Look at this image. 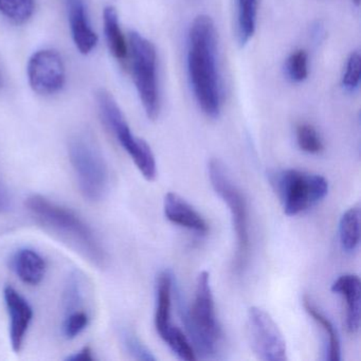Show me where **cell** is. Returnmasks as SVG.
<instances>
[{
  "label": "cell",
  "instance_id": "obj_1",
  "mask_svg": "<svg viewBox=\"0 0 361 361\" xmlns=\"http://www.w3.org/2000/svg\"><path fill=\"white\" fill-rule=\"evenodd\" d=\"M217 33L210 16H198L192 23L188 41V73L198 106L207 117L216 119L221 109V85L217 60Z\"/></svg>",
  "mask_w": 361,
  "mask_h": 361
},
{
  "label": "cell",
  "instance_id": "obj_2",
  "mask_svg": "<svg viewBox=\"0 0 361 361\" xmlns=\"http://www.w3.org/2000/svg\"><path fill=\"white\" fill-rule=\"evenodd\" d=\"M29 212L44 227L71 243L88 261L99 268H104L107 255L92 228L71 209L60 206L42 195L27 198Z\"/></svg>",
  "mask_w": 361,
  "mask_h": 361
},
{
  "label": "cell",
  "instance_id": "obj_3",
  "mask_svg": "<svg viewBox=\"0 0 361 361\" xmlns=\"http://www.w3.org/2000/svg\"><path fill=\"white\" fill-rule=\"evenodd\" d=\"M177 301L181 321L195 354H200L202 358H212L219 350L223 331L217 320L209 272L202 271L197 276L192 306L185 305L179 291Z\"/></svg>",
  "mask_w": 361,
  "mask_h": 361
},
{
  "label": "cell",
  "instance_id": "obj_4",
  "mask_svg": "<svg viewBox=\"0 0 361 361\" xmlns=\"http://www.w3.org/2000/svg\"><path fill=\"white\" fill-rule=\"evenodd\" d=\"M68 154L84 197L90 202L102 200L109 189V169L92 136L85 133L73 136L69 141Z\"/></svg>",
  "mask_w": 361,
  "mask_h": 361
},
{
  "label": "cell",
  "instance_id": "obj_5",
  "mask_svg": "<svg viewBox=\"0 0 361 361\" xmlns=\"http://www.w3.org/2000/svg\"><path fill=\"white\" fill-rule=\"evenodd\" d=\"M209 177L215 193L227 204L231 214L232 225L236 236V255L234 270L243 271L248 262L250 249L249 234L248 204L240 188L233 183L228 174L227 169L219 160L209 162Z\"/></svg>",
  "mask_w": 361,
  "mask_h": 361
},
{
  "label": "cell",
  "instance_id": "obj_6",
  "mask_svg": "<svg viewBox=\"0 0 361 361\" xmlns=\"http://www.w3.org/2000/svg\"><path fill=\"white\" fill-rule=\"evenodd\" d=\"M96 100L103 123L130 156L142 176L153 181L157 176V164L151 147L133 134L121 109L107 90H98Z\"/></svg>",
  "mask_w": 361,
  "mask_h": 361
},
{
  "label": "cell",
  "instance_id": "obj_7",
  "mask_svg": "<svg viewBox=\"0 0 361 361\" xmlns=\"http://www.w3.org/2000/svg\"><path fill=\"white\" fill-rule=\"evenodd\" d=\"M128 58L133 81L147 118L156 120L160 114L157 50L155 45L137 31L128 35Z\"/></svg>",
  "mask_w": 361,
  "mask_h": 361
},
{
  "label": "cell",
  "instance_id": "obj_8",
  "mask_svg": "<svg viewBox=\"0 0 361 361\" xmlns=\"http://www.w3.org/2000/svg\"><path fill=\"white\" fill-rule=\"evenodd\" d=\"M271 183L288 216L310 210L329 193V183L324 177L293 169L274 173Z\"/></svg>",
  "mask_w": 361,
  "mask_h": 361
},
{
  "label": "cell",
  "instance_id": "obj_9",
  "mask_svg": "<svg viewBox=\"0 0 361 361\" xmlns=\"http://www.w3.org/2000/svg\"><path fill=\"white\" fill-rule=\"evenodd\" d=\"M247 334L251 348L264 361H286V342L272 317L261 307L253 306L247 316Z\"/></svg>",
  "mask_w": 361,
  "mask_h": 361
},
{
  "label": "cell",
  "instance_id": "obj_10",
  "mask_svg": "<svg viewBox=\"0 0 361 361\" xmlns=\"http://www.w3.org/2000/svg\"><path fill=\"white\" fill-rule=\"evenodd\" d=\"M29 84L41 96H52L63 90L66 83V68L62 56L56 50L35 52L28 63Z\"/></svg>",
  "mask_w": 361,
  "mask_h": 361
},
{
  "label": "cell",
  "instance_id": "obj_11",
  "mask_svg": "<svg viewBox=\"0 0 361 361\" xmlns=\"http://www.w3.org/2000/svg\"><path fill=\"white\" fill-rule=\"evenodd\" d=\"M6 305L10 317V340L14 352L18 353L24 345L27 331L33 318V310L29 302L11 286L4 290Z\"/></svg>",
  "mask_w": 361,
  "mask_h": 361
},
{
  "label": "cell",
  "instance_id": "obj_12",
  "mask_svg": "<svg viewBox=\"0 0 361 361\" xmlns=\"http://www.w3.org/2000/svg\"><path fill=\"white\" fill-rule=\"evenodd\" d=\"M71 24V35L78 50L90 54L98 44V35L92 30L84 0H64Z\"/></svg>",
  "mask_w": 361,
  "mask_h": 361
},
{
  "label": "cell",
  "instance_id": "obj_13",
  "mask_svg": "<svg viewBox=\"0 0 361 361\" xmlns=\"http://www.w3.org/2000/svg\"><path fill=\"white\" fill-rule=\"evenodd\" d=\"M331 290L345 299V327L348 333L357 334L360 329L361 282L356 274L340 276Z\"/></svg>",
  "mask_w": 361,
  "mask_h": 361
},
{
  "label": "cell",
  "instance_id": "obj_14",
  "mask_svg": "<svg viewBox=\"0 0 361 361\" xmlns=\"http://www.w3.org/2000/svg\"><path fill=\"white\" fill-rule=\"evenodd\" d=\"M164 211L166 219L175 225L200 234L209 231L206 219L178 194L168 193L164 196Z\"/></svg>",
  "mask_w": 361,
  "mask_h": 361
},
{
  "label": "cell",
  "instance_id": "obj_15",
  "mask_svg": "<svg viewBox=\"0 0 361 361\" xmlns=\"http://www.w3.org/2000/svg\"><path fill=\"white\" fill-rule=\"evenodd\" d=\"M11 266L20 281L29 285H37L46 274V262L39 253L32 249L18 250L11 259Z\"/></svg>",
  "mask_w": 361,
  "mask_h": 361
},
{
  "label": "cell",
  "instance_id": "obj_16",
  "mask_svg": "<svg viewBox=\"0 0 361 361\" xmlns=\"http://www.w3.org/2000/svg\"><path fill=\"white\" fill-rule=\"evenodd\" d=\"M173 276L164 271L158 276L156 283L155 327L160 338L171 326L172 308Z\"/></svg>",
  "mask_w": 361,
  "mask_h": 361
},
{
  "label": "cell",
  "instance_id": "obj_17",
  "mask_svg": "<svg viewBox=\"0 0 361 361\" xmlns=\"http://www.w3.org/2000/svg\"><path fill=\"white\" fill-rule=\"evenodd\" d=\"M105 39L109 51L119 62H126L128 58V43L120 26L119 16L115 8L109 6L103 12Z\"/></svg>",
  "mask_w": 361,
  "mask_h": 361
},
{
  "label": "cell",
  "instance_id": "obj_18",
  "mask_svg": "<svg viewBox=\"0 0 361 361\" xmlns=\"http://www.w3.org/2000/svg\"><path fill=\"white\" fill-rule=\"evenodd\" d=\"M303 306L306 312L314 319V322L320 325L325 337H326L327 345H329L326 358L329 361H339L341 359L339 335H338L337 329L334 326L333 322L317 307L316 304L307 295L303 298Z\"/></svg>",
  "mask_w": 361,
  "mask_h": 361
},
{
  "label": "cell",
  "instance_id": "obj_19",
  "mask_svg": "<svg viewBox=\"0 0 361 361\" xmlns=\"http://www.w3.org/2000/svg\"><path fill=\"white\" fill-rule=\"evenodd\" d=\"M257 18V0H236V37L240 47L255 35Z\"/></svg>",
  "mask_w": 361,
  "mask_h": 361
},
{
  "label": "cell",
  "instance_id": "obj_20",
  "mask_svg": "<svg viewBox=\"0 0 361 361\" xmlns=\"http://www.w3.org/2000/svg\"><path fill=\"white\" fill-rule=\"evenodd\" d=\"M339 238L342 249L354 252L360 243V207L359 204L343 213L339 221Z\"/></svg>",
  "mask_w": 361,
  "mask_h": 361
},
{
  "label": "cell",
  "instance_id": "obj_21",
  "mask_svg": "<svg viewBox=\"0 0 361 361\" xmlns=\"http://www.w3.org/2000/svg\"><path fill=\"white\" fill-rule=\"evenodd\" d=\"M86 280L84 274L80 270H73L69 274L63 291L62 307L65 316L71 312H79L85 303Z\"/></svg>",
  "mask_w": 361,
  "mask_h": 361
},
{
  "label": "cell",
  "instance_id": "obj_22",
  "mask_svg": "<svg viewBox=\"0 0 361 361\" xmlns=\"http://www.w3.org/2000/svg\"><path fill=\"white\" fill-rule=\"evenodd\" d=\"M35 9V0H0V13L16 25L26 24Z\"/></svg>",
  "mask_w": 361,
  "mask_h": 361
},
{
  "label": "cell",
  "instance_id": "obj_23",
  "mask_svg": "<svg viewBox=\"0 0 361 361\" xmlns=\"http://www.w3.org/2000/svg\"><path fill=\"white\" fill-rule=\"evenodd\" d=\"M161 339L181 360L193 361L197 359L189 338L178 327L171 324L166 333L162 335Z\"/></svg>",
  "mask_w": 361,
  "mask_h": 361
},
{
  "label": "cell",
  "instance_id": "obj_24",
  "mask_svg": "<svg viewBox=\"0 0 361 361\" xmlns=\"http://www.w3.org/2000/svg\"><path fill=\"white\" fill-rule=\"evenodd\" d=\"M295 136L300 149L305 153L319 154L324 149L320 135L310 124H299L295 130Z\"/></svg>",
  "mask_w": 361,
  "mask_h": 361
},
{
  "label": "cell",
  "instance_id": "obj_25",
  "mask_svg": "<svg viewBox=\"0 0 361 361\" xmlns=\"http://www.w3.org/2000/svg\"><path fill=\"white\" fill-rule=\"evenodd\" d=\"M286 73L295 83H302L308 77V54L305 50H297L287 59Z\"/></svg>",
  "mask_w": 361,
  "mask_h": 361
},
{
  "label": "cell",
  "instance_id": "obj_26",
  "mask_svg": "<svg viewBox=\"0 0 361 361\" xmlns=\"http://www.w3.org/2000/svg\"><path fill=\"white\" fill-rule=\"evenodd\" d=\"M122 341L130 356L137 360L154 361L156 357L152 354L151 350L140 341L133 331L124 329L121 333Z\"/></svg>",
  "mask_w": 361,
  "mask_h": 361
},
{
  "label": "cell",
  "instance_id": "obj_27",
  "mask_svg": "<svg viewBox=\"0 0 361 361\" xmlns=\"http://www.w3.org/2000/svg\"><path fill=\"white\" fill-rule=\"evenodd\" d=\"M361 75V56L359 52L355 51L348 56L345 65L343 78H342V86L348 92H355L360 84Z\"/></svg>",
  "mask_w": 361,
  "mask_h": 361
},
{
  "label": "cell",
  "instance_id": "obj_28",
  "mask_svg": "<svg viewBox=\"0 0 361 361\" xmlns=\"http://www.w3.org/2000/svg\"><path fill=\"white\" fill-rule=\"evenodd\" d=\"M90 320V316L84 310L66 314L63 322V334L67 339H75L88 326Z\"/></svg>",
  "mask_w": 361,
  "mask_h": 361
},
{
  "label": "cell",
  "instance_id": "obj_29",
  "mask_svg": "<svg viewBox=\"0 0 361 361\" xmlns=\"http://www.w3.org/2000/svg\"><path fill=\"white\" fill-rule=\"evenodd\" d=\"M67 361H94L96 358L94 356L90 346H84L81 350L78 352L73 353L71 356L67 357Z\"/></svg>",
  "mask_w": 361,
  "mask_h": 361
},
{
  "label": "cell",
  "instance_id": "obj_30",
  "mask_svg": "<svg viewBox=\"0 0 361 361\" xmlns=\"http://www.w3.org/2000/svg\"><path fill=\"white\" fill-rule=\"evenodd\" d=\"M10 208H11V198L7 190L3 185H0V213L8 212Z\"/></svg>",
  "mask_w": 361,
  "mask_h": 361
},
{
  "label": "cell",
  "instance_id": "obj_31",
  "mask_svg": "<svg viewBox=\"0 0 361 361\" xmlns=\"http://www.w3.org/2000/svg\"><path fill=\"white\" fill-rule=\"evenodd\" d=\"M4 85V79H3V75H1V73H0V87Z\"/></svg>",
  "mask_w": 361,
  "mask_h": 361
},
{
  "label": "cell",
  "instance_id": "obj_32",
  "mask_svg": "<svg viewBox=\"0 0 361 361\" xmlns=\"http://www.w3.org/2000/svg\"><path fill=\"white\" fill-rule=\"evenodd\" d=\"M353 3H354L355 5L357 6V7H359V6H360V0H353Z\"/></svg>",
  "mask_w": 361,
  "mask_h": 361
}]
</instances>
